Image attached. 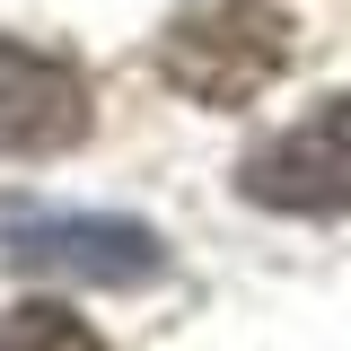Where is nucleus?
<instances>
[{
	"instance_id": "f257e3e1",
	"label": "nucleus",
	"mask_w": 351,
	"mask_h": 351,
	"mask_svg": "<svg viewBox=\"0 0 351 351\" xmlns=\"http://www.w3.org/2000/svg\"><path fill=\"white\" fill-rule=\"evenodd\" d=\"M299 27L272 0H184L158 36V80L193 106H246L290 71Z\"/></svg>"
},
{
	"instance_id": "f03ea898",
	"label": "nucleus",
	"mask_w": 351,
	"mask_h": 351,
	"mask_svg": "<svg viewBox=\"0 0 351 351\" xmlns=\"http://www.w3.org/2000/svg\"><path fill=\"white\" fill-rule=\"evenodd\" d=\"M0 255L18 272H53V281H88V290H141L167 272V237L106 211H27L0 228Z\"/></svg>"
},
{
	"instance_id": "7ed1b4c3",
	"label": "nucleus",
	"mask_w": 351,
	"mask_h": 351,
	"mask_svg": "<svg viewBox=\"0 0 351 351\" xmlns=\"http://www.w3.org/2000/svg\"><path fill=\"white\" fill-rule=\"evenodd\" d=\"M246 202L263 211H299V219H334L351 211V88L343 97H325L316 114H299L290 132H272L246 149Z\"/></svg>"
},
{
	"instance_id": "20e7f679",
	"label": "nucleus",
	"mask_w": 351,
	"mask_h": 351,
	"mask_svg": "<svg viewBox=\"0 0 351 351\" xmlns=\"http://www.w3.org/2000/svg\"><path fill=\"white\" fill-rule=\"evenodd\" d=\"M88 123H97V97H88V71H80V62L0 36V158L80 149Z\"/></svg>"
},
{
	"instance_id": "39448f33",
	"label": "nucleus",
	"mask_w": 351,
	"mask_h": 351,
	"mask_svg": "<svg viewBox=\"0 0 351 351\" xmlns=\"http://www.w3.org/2000/svg\"><path fill=\"white\" fill-rule=\"evenodd\" d=\"M0 351H106L88 334V316H71L62 299H18L0 316Z\"/></svg>"
}]
</instances>
